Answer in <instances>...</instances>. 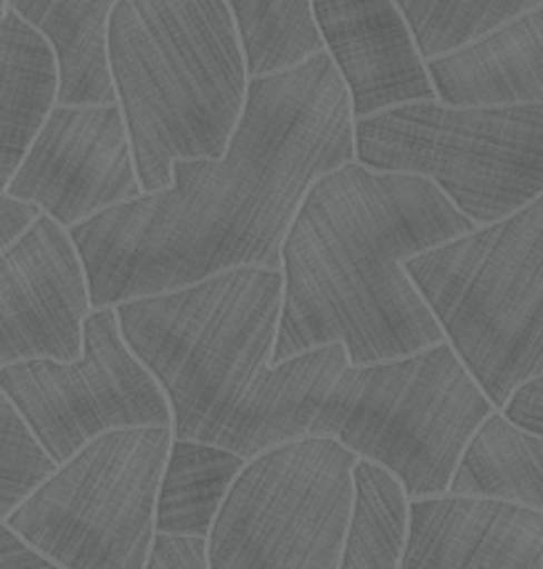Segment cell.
<instances>
[{
  "label": "cell",
  "instance_id": "obj_1",
  "mask_svg": "<svg viewBox=\"0 0 543 569\" xmlns=\"http://www.w3.org/2000/svg\"><path fill=\"white\" fill-rule=\"evenodd\" d=\"M282 268H234L117 305L122 335L165 387L172 432L257 458L337 437L398 477L406 496H448L464 448L496 411L448 339L411 358L353 366L332 342L274 363Z\"/></svg>",
  "mask_w": 543,
  "mask_h": 569
},
{
  "label": "cell",
  "instance_id": "obj_2",
  "mask_svg": "<svg viewBox=\"0 0 543 569\" xmlns=\"http://www.w3.org/2000/svg\"><path fill=\"white\" fill-rule=\"evenodd\" d=\"M355 162L353 99L332 53L253 78L220 159H176L172 183L69 228L93 310L165 295L234 268H282L316 180Z\"/></svg>",
  "mask_w": 543,
  "mask_h": 569
},
{
  "label": "cell",
  "instance_id": "obj_3",
  "mask_svg": "<svg viewBox=\"0 0 543 569\" xmlns=\"http://www.w3.org/2000/svg\"><path fill=\"white\" fill-rule=\"evenodd\" d=\"M477 228L430 178L358 159L326 172L282 247L274 363L343 342L353 366H374L445 342L406 262Z\"/></svg>",
  "mask_w": 543,
  "mask_h": 569
},
{
  "label": "cell",
  "instance_id": "obj_4",
  "mask_svg": "<svg viewBox=\"0 0 543 569\" xmlns=\"http://www.w3.org/2000/svg\"><path fill=\"white\" fill-rule=\"evenodd\" d=\"M109 67L146 193L176 159L226 154L253 80L228 0H117Z\"/></svg>",
  "mask_w": 543,
  "mask_h": 569
},
{
  "label": "cell",
  "instance_id": "obj_5",
  "mask_svg": "<svg viewBox=\"0 0 543 569\" xmlns=\"http://www.w3.org/2000/svg\"><path fill=\"white\" fill-rule=\"evenodd\" d=\"M408 276L496 411L543 373V193L498 223L411 257Z\"/></svg>",
  "mask_w": 543,
  "mask_h": 569
},
{
  "label": "cell",
  "instance_id": "obj_6",
  "mask_svg": "<svg viewBox=\"0 0 543 569\" xmlns=\"http://www.w3.org/2000/svg\"><path fill=\"white\" fill-rule=\"evenodd\" d=\"M355 159L430 178L477 226L498 223L543 193V103H401L355 120Z\"/></svg>",
  "mask_w": 543,
  "mask_h": 569
},
{
  "label": "cell",
  "instance_id": "obj_7",
  "mask_svg": "<svg viewBox=\"0 0 543 569\" xmlns=\"http://www.w3.org/2000/svg\"><path fill=\"white\" fill-rule=\"evenodd\" d=\"M172 440V427L96 437L3 525L67 569H146Z\"/></svg>",
  "mask_w": 543,
  "mask_h": 569
},
{
  "label": "cell",
  "instance_id": "obj_8",
  "mask_svg": "<svg viewBox=\"0 0 543 569\" xmlns=\"http://www.w3.org/2000/svg\"><path fill=\"white\" fill-rule=\"evenodd\" d=\"M358 461L337 437H303L249 458L213 525V569H339Z\"/></svg>",
  "mask_w": 543,
  "mask_h": 569
},
{
  "label": "cell",
  "instance_id": "obj_9",
  "mask_svg": "<svg viewBox=\"0 0 543 569\" xmlns=\"http://www.w3.org/2000/svg\"><path fill=\"white\" fill-rule=\"evenodd\" d=\"M0 387L59 467L107 432L172 427L170 398L125 339L117 308L88 316L78 360H19L0 369Z\"/></svg>",
  "mask_w": 543,
  "mask_h": 569
},
{
  "label": "cell",
  "instance_id": "obj_10",
  "mask_svg": "<svg viewBox=\"0 0 543 569\" xmlns=\"http://www.w3.org/2000/svg\"><path fill=\"white\" fill-rule=\"evenodd\" d=\"M3 191L40 204L67 231L144 197L120 103H56Z\"/></svg>",
  "mask_w": 543,
  "mask_h": 569
},
{
  "label": "cell",
  "instance_id": "obj_11",
  "mask_svg": "<svg viewBox=\"0 0 543 569\" xmlns=\"http://www.w3.org/2000/svg\"><path fill=\"white\" fill-rule=\"evenodd\" d=\"M93 313L90 279L72 233L51 214L0 254V366L78 360Z\"/></svg>",
  "mask_w": 543,
  "mask_h": 569
},
{
  "label": "cell",
  "instance_id": "obj_12",
  "mask_svg": "<svg viewBox=\"0 0 543 569\" xmlns=\"http://www.w3.org/2000/svg\"><path fill=\"white\" fill-rule=\"evenodd\" d=\"M326 51L343 74L355 120L411 101H433L437 90L395 0H313Z\"/></svg>",
  "mask_w": 543,
  "mask_h": 569
},
{
  "label": "cell",
  "instance_id": "obj_13",
  "mask_svg": "<svg viewBox=\"0 0 543 569\" xmlns=\"http://www.w3.org/2000/svg\"><path fill=\"white\" fill-rule=\"evenodd\" d=\"M401 569H543V511L451 492L414 498Z\"/></svg>",
  "mask_w": 543,
  "mask_h": 569
},
{
  "label": "cell",
  "instance_id": "obj_14",
  "mask_svg": "<svg viewBox=\"0 0 543 569\" xmlns=\"http://www.w3.org/2000/svg\"><path fill=\"white\" fill-rule=\"evenodd\" d=\"M437 99L451 107H525L543 103V6L427 59Z\"/></svg>",
  "mask_w": 543,
  "mask_h": 569
},
{
  "label": "cell",
  "instance_id": "obj_15",
  "mask_svg": "<svg viewBox=\"0 0 543 569\" xmlns=\"http://www.w3.org/2000/svg\"><path fill=\"white\" fill-rule=\"evenodd\" d=\"M117 0H9L53 46L61 69L59 103H117L109 67V19Z\"/></svg>",
  "mask_w": 543,
  "mask_h": 569
},
{
  "label": "cell",
  "instance_id": "obj_16",
  "mask_svg": "<svg viewBox=\"0 0 543 569\" xmlns=\"http://www.w3.org/2000/svg\"><path fill=\"white\" fill-rule=\"evenodd\" d=\"M61 69L53 46L13 9L3 11V186L17 176L27 151L59 103Z\"/></svg>",
  "mask_w": 543,
  "mask_h": 569
},
{
  "label": "cell",
  "instance_id": "obj_17",
  "mask_svg": "<svg viewBox=\"0 0 543 569\" xmlns=\"http://www.w3.org/2000/svg\"><path fill=\"white\" fill-rule=\"evenodd\" d=\"M448 492L543 511V437L493 411L458 458Z\"/></svg>",
  "mask_w": 543,
  "mask_h": 569
},
{
  "label": "cell",
  "instance_id": "obj_18",
  "mask_svg": "<svg viewBox=\"0 0 543 569\" xmlns=\"http://www.w3.org/2000/svg\"><path fill=\"white\" fill-rule=\"evenodd\" d=\"M247 458L201 440L176 437L157 501V532L210 538L220 506Z\"/></svg>",
  "mask_w": 543,
  "mask_h": 569
},
{
  "label": "cell",
  "instance_id": "obj_19",
  "mask_svg": "<svg viewBox=\"0 0 543 569\" xmlns=\"http://www.w3.org/2000/svg\"><path fill=\"white\" fill-rule=\"evenodd\" d=\"M355 509L339 569H401L408 540L411 498L379 463H355Z\"/></svg>",
  "mask_w": 543,
  "mask_h": 569
},
{
  "label": "cell",
  "instance_id": "obj_20",
  "mask_svg": "<svg viewBox=\"0 0 543 569\" xmlns=\"http://www.w3.org/2000/svg\"><path fill=\"white\" fill-rule=\"evenodd\" d=\"M249 78L287 72L326 51L313 0H228Z\"/></svg>",
  "mask_w": 543,
  "mask_h": 569
},
{
  "label": "cell",
  "instance_id": "obj_21",
  "mask_svg": "<svg viewBox=\"0 0 543 569\" xmlns=\"http://www.w3.org/2000/svg\"><path fill=\"white\" fill-rule=\"evenodd\" d=\"M424 59L443 57L483 38L543 0H395Z\"/></svg>",
  "mask_w": 543,
  "mask_h": 569
},
{
  "label": "cell",
  "instance_id": "obj_22",
  "mask_svg": "<svg viewBox=\"0 0 543 569\" xmlns=\"http://www.w3.org/2000/svg\"><path fill=\"white\" fill-rule=\"evenodd\" d=\"M56 471V458L11 398L0 395V519H9Z\"/></svg>",
  "mask_w": 543,
  "mask_h": 569
},
{
  "label": "cell",
  "instance_id": "obj_23",
  "mask_svg": "<svg viewBox=\"0 0 543 569\" xmlns=\"http://www.w3.org/2000/svg\"><path fill=\"white\" fill-rule=\"evenodd\" d=\"M146 569H213L210 538L157 532Z\"/></svg>",
  "mask_w": 543,
  "mask_h": 569
},
{
  "label": "cell",
  "instance_id": "obj_24",
  "mask_svg": "<svg viewBox=\"0 0 543 569\" xmlns=\"http://www.w3.org/2000/svg\"><path fill=\"white\" fill-rule=\"evenodd\" d=\"M501 411L517 427L543 437V373L520 385Z\"/></svg>",
  "mask_w": 543,
  "mask_h": 569
},
{
  "label": "cell",
  "instance_id": "obj_25",
  "mask_svg": "<svg viewBox=\"0 0 543 569\" xmlns=\"http://www.w3.org/2000/svg\"><path fill=\"white\" fill-rule=\"evenodd\" d=\"M43 214V207L34 204V201L17 199L3 191V197H0V247L9 249L17 244Z\"/></svg>",
  "mask_w": 543,
  "mask_h": 569
},
{
  "label": "cell",
  "instance_id": "obj_26",
  "mask_svg": "<svg viewBox=\"0 0 543 569\" xmlns=\"http://www.w3.org/2000/svg\"><path fill=\"white\" fill-rule=\"evenodd\" d=\"M0 569H67L59 561L48 559L24 538H19L9 525L0 530Z\"/></svg>",
  "mask_w": 543,
  "mask_h": 569
},
{
  "label": "cell",
  "instance_id": "obj_27",
  "mask_svg": "<svg viewBox=\"0 0 543 569\" xmlns=\"http://www.w3.org/2000/svg\"><path fill=\"white\" fill-rule=\"evenodd\" d=\"M6 6H9V0H3V11H6Z\"/></svg>",
  "mask_w": 543,
  "mask_h": 569
}]
</instances>
